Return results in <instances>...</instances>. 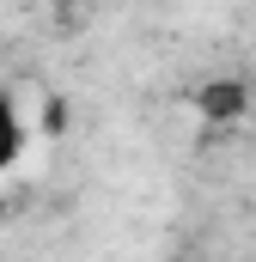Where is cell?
<instances>
[{
  "label": "cell",
  "mask_w": 256,
  "mask_h": 262,
  "mask_svg": "<svg viewBox=\"0 0 256 262\" xmlns=\"http://www.w3.org/2000/svg\"><path fill=\"white\" fill-rule=\"evenodd\" d=\"M201 110H207L214 122H232V116L244 110V92H238V85H214V92L201 98Z\"/></svg>",
  "instance_id": "cell-2"
},
{
  "label": "cell",
  "mask_w": 256,
  "mask_h": 262,
  "mask_svg": "<svg viewBox=\"0 0 256 262\" xmlns=\"http://www.w3.org/2000/svg\"><path fill=\"white\" fill-rule=\"evenodd\" d=\"M18 152H25V116L12 98H0V171H12Z\"/></svg>",
  "instance_id": "cell-1"
}]
</instances>
